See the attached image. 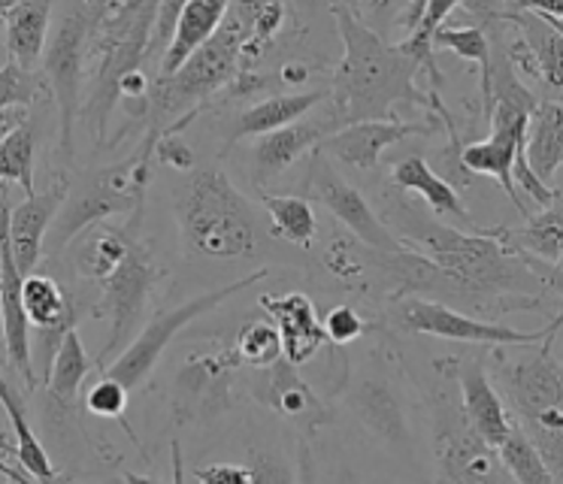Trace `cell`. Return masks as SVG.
Instances as JSON below:
<instances>
[{"label": "cell", "mask_w": 563, "mask_h": 484, "mask_svg": "<svg viewBox=\"0 0 563 484\" xmlns=\"http://www.w3.org/2000/svg\"><path fill=\"white\" fill-rule=\"evenodd\" d=\"M400 233L440 266L452 282L457 300H466L488 312L533 309L545 294V282L530 257L509 249L490 230L464 233V230L424 218L418 206H394Z\"/></svg>", "instance_id": "obj_1"}, {"label": "cell", "mask_w": 563, "mask_h": 484, "mask_svg": "<svg viewBox=\"0 0 563 484\" xmlns=\"http://www.w3.org/2000/svg\"><path fill=\"white\" fill-rule=\"evenodd\" d=\"M331 15L343 40V61L333 73L331 100L336 124L367 119H397L394 107H430L433 91H421L416 85L418 70L424 67L404 46L385 43L369 24L355 12L333 3Z\"/></svg>", "instance_id": "obj_2"}, {"label": "cell", "mask_w": 563, "mask_h": 484, "mask_svg": "<svg viewBox=\"0 0 563 484\" xmlns=\"http://www.w3.org/2000/svg\"><path fill=\"white\" fill-rule=\"evenodd\" d=\"M161 0H112L98 15L88 43V61H95V76L88 82L82 119L95 143L107 140L110 116L119 103V79L140 70L148 58Z\"/></svg>", "instance_id": "obj_3"}, {"label": "cell", "mask_w": 563, "mask_h": 484, "mask_svg": "<svg viewBox=\"0 0 563 484\" xmlns=\"http://www.w3.org/2000/svg\"><path fill=\"white\" fill-rule=\"evenodd\" d=\"M179 228L188 249L216 261L252 257L257 224L252 206L221 169H197L179 194Z\"/></svg>", "instance_id": "obj_4"}, {"label": "cell", "mask_w": 563, "mask_h": 484, "mask_svg": "<svg viewBox=\"0 0 563 484\" xmlns=\"http://www.w3.org/2000/svg\"><path fill=\"white\" fill-rule=\"evenodd\" d=\"M440 373V385L433 387V454L440 463L442 482L457 484H494L512 479L503 466L497 448L482 439L470 424L452 373V358L433 366Z\"/></svg>", "instance_id": "obj_5"}, {"label": "cell", "mask_w": 563, "mask_h": 484, "mask_svg": "<svg viewBox=\"0 0 563 484\" xmlns=\"http://www.w3.org/2000/svg\"><path fill=\"white\" fill-rule=\"evenodd\" d=\"M98 0H74V7L64 12L62 22L52 28L49 43L43 52V76L58 103L62 119V155L74 161V131L76 119L82 116V88H86V64L91 31L100 15Z\"/></svg>", "instance_id": "obj_6"}, {"label": "cell", "mask_w": 563, "mask_h": 484, "mask_svg": "<svg viewBox=\"0 0 563 484\" xmlns=\"http://www.w3.org/2000/svg\"><path fill=\"white\" fill-rule=\"evenodd\" d=\"M148 157H152V152L140 148L134 157L98 169L74 194H67L62 212H58L49 230L52 245L55 249L70 245L82 230L98 224L103 218L143 212L148 185Z\"/></svg>", "instance_id": "obj_7"}, {"label": "cell", "mask_w": 563, "mask_h": 484, "mask_svg": "<svg viewBox=\"0 0 563 484\" xmlns=\"http://www.w3.org/2000/svg\"><path fill=\"white\" fill-rule=\"evenodd\" d=\"M261 278H267V270L249 273V276L236 278L231 285H221V288L203 290V294H197L191 300L179 302L176 309L158 312L143 330H140V337L131 339V342L112 358V363L103 366V373L112 375V378H119V382L134 394L136 387L146 385V378L152 375V370L158 366L161 354L167 351L173 337H176L183 327H188L191 321H197V318L209 315L216 306H221L228 297H233V294H240V290L257 285Z\"/></svg>", "instance_id": "obj_8"}, {"label": "cell", "mask_w": 563, "mask_h": 484, "mask_svg": "<svg viewBox=\"0 0 563 484\" xmlns=\"http://www.w3.org/2000/svg\"><path fill=\"white\" fill-rule=\"evenodd\" d=\"M394 321L406 333L418 337H437L445 342H466V345H482V349H525V345H539L551 339L563 324V315H558L549 327L542 330H515V327L497 324L488 318H473V315L454 309L442 300H424V297H400L394 300Z\"/></svg>", "instance_id": "obj_9"}, {"label": "cell", "mask_w": 563, "mask_h": 484, "mask_svg": "<svg viewBox=\"0 0 563 484\" xmlns=\"http://www.w3.org/2000/svg\"><path fill=\"white\" fill-rule=\"evenodd\" d=\"M554 337L527 345V354L512 358L509 345H497L494 370L503 394L509 399V411L518 424L537 421L539 415L563 409V361L551 354Z\"/></svg>", "instance_id": "obj_10"}, {"label": "cell", "mask_w": 563, "mask_h": 484, "mask_svg": "<svg viewBox=\"0 0 563 484\" xmlns=\"http://www.w3.org/2000/svg\"><path fill=\"white\" fill-rule=\"evenodd\" d=\"M161 276H164V270L155 266L146 245L136 242L122 264L100 282V300L95 312L110 318V339L100 351V366H107V361L115 358L134 339L136 321L143 318L148 294Z\"/></svg>", "instance_id": "obj_11"}, {"label": "cell", "mask_w": 563, "mask_h": 484, "mask_svg": "<svg viewBox=\"0 0 563 484\" xmlns=\"http://www.w3.org/2000/svg\"><path fill=\"white\" fill-rule=\"evenodd\" d=\"M307 191L312 200H319L328 212H333L336 221H340L361 245H367L373 252H400V249H406L404 242L397 240L391 230H388V224L373 212V206L364 200V194L357 191L355 185H349L336 169H331V164L324 161V152H321V148L312 152Z\"/></svg>", "instance_id": "obj_12"}, {"label": "cell", "mask_w": 563, "mask_h": 484, "mask_svg": "<svg viewBox=\"0 0 563 484\" xmlns=\"http://www.w3.org/2000/svg\"><path fill=\"white\" fill-rule=\"evenodd\" d=\"M10 197L0 194V318H3V349L7 363L22 375L27 391L40 385L37 366L31 361V321H27L25 306H22V285L25 273L19 270L10 242Z\"/></svg>", "instance_id": "obj_13"}, {"label": "cell", "mask_w": 563, "mask_h": 484, "mask_svg": "<svg viewBox=\"0 0 563 484\" xmlns=\"http://www.w3.org/2000/svg\"><path fill=\"white\" fill-rule=\"evenodd\" d=\"M345 403L382 446H406L409 442V418H406V397L397 387V378L388 373V366L367 363L357 378L345 391Z\"/></svg>", "instance_id": "obj_14"}, {"label": "cell", "mask_w": 563, "mask_h": 484, "mask_svg": "<svg viewBox=\"0 0 563 484\" xmlns=\"http://www.w3.org/2000/svg\"><path fill=\"white\" fill-rule=\"evenodd\" d=\"M252 397L267 406L269 411L282 415L285 421L297 424L303 433H316L319 427L331 424V411L321 397L300 378L297 366L288 358H279L269 366H255L249 378Z\"/></svg>", "instance_id": "obj_15"}, {"label": "cell", "mask_w": 563, "mask_h": 484, "mask_svg": "<svg viewBox=\"0 0 563 484\" xmlns=\"http://www.w3.org/2000/svg\"><path fill=\"white\" fill-rule=\"evenodd\" d=\"M437 124H412V121L400 119H367L343 124L340 131L328 133L319 143V148L328 157H336L349 167L361 169V173H373L379 167V157L397 145L406 136H418V133H433Z\"/></svg>", "instance_id": "obj_16"}, {"label": "cell", "mask_w": 563, "mask_h": 484, "mask_svg": "<svg viewBox=\"0 0 563 484\" xmlns=\"http://www.w3.org/2000/svg\"><path fill=\"white\" fill-rule=\"evenodd\" d=\"M506 22L518 28V40L509 48L515 67L539 76L554 91H563V19L533 10H509Z\"/></svg>", "instance_id": "obj_17"}, {"label": "cell", "mask_w": 563, "mask_h": 484, "mask_svg": "<svg viewBox=\"0 0 563 484\" xmlns=\"http://www.w3.org/2000/svg\"><path fill=\"white\" fill-rule=\"evenodd\" d=\"M452 373L457 378V391H461V403L470 424L476 427L485 442L497 448L512 430V411L503 403L497 387L490 382L485 358H452Z\"/></svg>", "instance_id": "obj_18"}, {"label": "cell", "mask_w": 563, "mask_h": 484, "mask_svg": "<svg viewBox=\"0 0 563 484\" xmlns=\"http://www.w3.org/2000/svg\"><path fill=\"white\" fill-rule=\"evenodd\" d=\"M67 200V179H55L46 191L27 194L25 200L10 212V242H13L15 264L22 273H34L43 257V242L49 237L55 218Z\"/></svg>", "instance_id": "obj_19"}, {"label": "cell", "mask_w": 563, "mask_h": 484, "mask_svg": "<svg viewBox=\"0 0 563 484\" xmlns=\"http://www.w3.org/2000/svg\"><path fill=\"white\" fill-rule=\"evenodd\" d=\"M261 309H267L273 324L279 327L282 354L295 366H303L319 354L321 342H324V327H321L316 302L309 300L307 294H300V290L279 294V297L264 294Z\"/></svg>", "instance_id": "obj_20"}, {"label": "cell", "mask_w": 563, "mask_h": 484, "mask_svg": "<svg viewBox=\"0 0 563 484\" xmlns=\"http://www.w3.org/2000/svg\"><path fill=\"white\" fill-rule=\"evenodd\" d=\"M236 349L203 354L183 366L176 378V394H179V409L188 415H216L228 406V385H231L233 370L240 366Z\"/></svg>", "instance_id": "obj_21"}, {"label": "cell", "mask_w": 563, "mask_h": 484, "mask_svg": "<svg viewBox=\"0 0 563 484\" xmlns=\"http://www.w3.org/2000/svg\"><path fill=\"white\" fill-rule=\"evenodd\" d=\"M140 224H143V212H134V216H128L124 228H110V224L98 221L82 230L74 245L76 273L100 285L140 242Z\"/></svg>", "instance_id": "obj_22"}, {"label": "cell", "mask_w": 563, "mask_h": 484, "mask_svg": "<svg viewBox=\"0 0 563 484\" xmlns=\"http://www.w3.org/2000/svg\"><path fill=\"white\" fill-rule=\"evenodd\" d=\"M490 233L515 252L563 270V194H554V200L549 206H542L537 216H530L525 228H497Z\"/></svg>", "instance_id": "obj_23"}, {"label": "cell", "mask_w": 563, "mask_h": 484, "mask_svg": "<svg viewBox=\"0 0 563 484\" xmlns=\"http://www.w3.org/2000/svg\"><path fill=\"white\" fill-rule=\"evenodd\" d=\"M324 140V128L312 121H291L285 128L261 133L255 143V182H267L279 176L282 169L297 164L300 157L316 152Z\"/></svg>", "instance_id": "obj_24"}, {"label": "cell", "mask_w": 563, "mask_h": 484, "mask_svg": "<svg viewBox=\"0 0 563 484\" xmlns=\"http://www.w3.org/2000/svg\"><path fill=\"white\" fill-rule=\"evenodd\" d=\"M391 182L397 188H404V191L418 194L424 204L433 209V216L440 218H452V221H461V224H473V218L466 212L464 200H461V194L454 188L452 182L442 179L437 169L430 167L424 157H404V161H397L391 169Z\"/></svg>", "instance_id": "obj_25"}, {"label": "cell", "mask_w": 563, "mask_h": 484, "mask_svg": "<svg viewBox=\"0 0 563 484\" xmlns=\"http://www.w3.org/2000/svg\"><path fill=\"white\" fill-rule=\"evenodd\" d=\"M52 31V0H22L13 10L3 15V36H7V52L10 61L34 70Z\"/></svg>", "instance_id": "obj_26"}, {"label": "cell", "mask_w": 563, "mask_h": 484, "mask_svg": "<svg viewBox=\"0 0 563 484\" xmlns=\"http://www.w3.org/2000/svg\"><path fill=\"white\" fill-rule=\"evenodd\" d=\"M0 333H3V318H0ZM0 406L7 409V418H10V427H13L15 439V463L27 472V479H40V482H55L58 479V470L55 463L46 454V448L34 433V427L27 421V411L22 397L15 394V387L10 385V378L0 370Z\"/></svg>", "instance_id": "obj_27"}, {"label": "cell", "mask_w": 563, "mask_h": 484, "mask_svg": "<svg viewBox=\"0 0 563 484\" xmlns=\"http://www.w3.org/2000/svg\"><path fill=\"white\" fill-rule=\"evenodd\" d=\"M231 10V0H188L185 3L176 34L170 46L161 58V73H176L185 64V58L195 52L203 40L216 34V28L224 22V15Z\"/></svg>", "instance_id": "obj_28"}, {"label": "cell", "mask_w": 563, "mask_h": 484, "mask_svg": "<svg viewBox=\"0 0 563 484\" xmlns=\"http://www.w3.org/2000/svg\"><path fill=\"white\" fill-rule=\"evenodd\" d=\"M527 164L542 182L563 167V100L539 103L527 128Z\"/></svg>", "instance_id": "obj_29"}, {"label": "cell", "mask_w": 563, "mask_h": 484, "mask_svg": "<svg viewBox=\"0 0 563 484\" xmlns=\"http://www.w3.org/2000/svg\"><path fill=\"white\" fill-rule=\"evenodd\" d=\"M328 88H319V91H295V95H276L261 100L252 109H245L240 121H236V131H233V140H243V136H261V133L276 131V128H285L291 121H300V116H307L309 109H316L319 103L328 100Z\"/></svg>", "instance_id": "obj_30"}, {"label": "cell", "mask_w": 563, "mask_h": 484, "mask_svg": "<svg viewBox=\"0 0 563 484\" xmlns=\"http://www.w3.org/2000/svg\"><path fill=\"white\" fill-rule=\"evenodd\" d=\"M22 306L34 330H55V327H76L79 309L74 297L43 273H27L22 285Z\"/></svg>", "instance_id": "obj_31"}, {"label": "cell", "mask_w": 563, "mask_h": 484, "mask_svg": "<svg viewBox=\"0 0 563 484\" xmlns=\"http://www.w3.org/2000/svg\"><path fill=\"white\" fill-rule=\"evenodd\" d=\"M433 46L449 48L457 58L478 64V95H482V112L485 119L490 116L494 107V88H490V40L485 28L478 24H464V28H452V24H442L440 31L433 34Z\"/></svg>", "instance_id": "obj_32"}, {"label": "cell", "mask_w": 563, "mask_h": 484, "mask_svg": "<svg viewBox=\"0 0 563 484\" xmlns=\"http://www.w3.org/2000/svg\"><path fill=\"white\" fill-rule=\"evenodd\" d=\"M261 204L267 209L269 228L276 240L291 242L295 249H309L316 233H319V218L307 197H291V194H264Z\"/></svg>", "instance_id": "obj_33"}, {"label": "cell", "mask_w": 563, "mask_h": 484, "mask_svg": "<svg viewBox=\"0 0 563 484\" xmlns=\"http://www.w3.org/2000/svg\"><path fill=\"white\" fill-rule=\"evenodd\" d=\"M91 373V361L88 351L82 349V339L76 333V327H70L62 339V349L55 354V361L49 366V375L43 378V385L49 387V394L55 403L70 406L79 394V387L86 382V375Z\"/></svg>", "instance_id": "obj_34"}, {"label": "cell", "mask_w": 563, "mask_h": 484, "mask_svg": "<svg viewBox=\"0 0 563 484\" xmlns=\"http://www.w3.org/2000/svg\"><path fill=\"white\" fill-rule=\"evenodd\" d=\"M497 454H500L506 472L512 475V482H521V484L554 482L549 466H545V460H542V454H539L537 442L527 436V430L518 421L512 424V430H509L506 439L497 446Z\"/></svg>", "instance_id": "obj_35"}, {"label": "cell", "mask_w": 563, "mask_h": 484, "mask_svg": "<svg viewBox=\"0 0 563 484\" xmlns=\"http://www.w3.org/2000/svg\"><path fill=\"white\" fill-rule=\"evenodd\" d=\"M34 155H37V131L31 121H25L0 143V185L10 182L19 185L25 197L34 194Z\"/></svg>", "instance_id": "obj_36"}, {"label": "cell", "mask_w": 563, "mask_h": 484, "mask_svg": "<svg viewBox=\"0 0 563 484\" xmlns=\"http://www.w3.org/2000/svg\"><path fill=\"white\" fill-rule=\"evenodd\" d=\"M457 7H461V0H428L418 28L416 31H409V34L404 36V43H400L412 58H418L428 67L433 82H440V67H437V61H433V34L440 31L442 22H445Z\"/></svg>", "instance_id": "obj_37"}, {"label": "cell", "mask_w": 563, "mask_h": 484, "mask_svg": "<svg viewBox=\"0 0 563 484\" xmlns=\"http://www.w3.org/2000/svg\"><path fill=\"white\" fill-rule=\"evenodd\" d=\"M236 354L240 361L249 366H269L273 361L285 358L282 354V337L279 327L269 321H249V324L236 333Z\"/></svg>", "instance_id": "obj_38"}, {"label": "cell", "mask_w": 563, "mask_h": 484, "mask_svg": "<svg viewBox=\"0 0 563 484\" xmlns=\"http://www.w3.org/2000/svg\"><path fill=\"white\" fill-rule=\"evenodd\" d=\"M43 95H49V82L43 76L15 61H7L0 67V109L31 107Z\"/></svg>", "instance_id": "obj_39"}, {"label": "cell", "mask_w": 563, "mask_h": 484, "mask_svg": "<svg viewBox=\"0 0 563 484\" xmlns=\"http://www.w3.org/2000/svg\"><path fill=\"white\" fill-rule=\"evenodd\" d=\"M128 399H131V391L119 378L103 373V378L86 391V411H91L95 418H122Z\"/></svg>", "instance_id": "obj_40"}, {"label": "cell", "mask_w": 563, "mask_h": 484, "mask_svg": "<svg viewBox=\"0 0 563 484\" xmlns=\"http://www.w3.org/2000/svg\"><path fill=\"white\" fill-rule=\"evenodd\" d=\"M321 327H324V339H331L333 345H349L367 333V321L355 306H333L331 312L321 318Z\"/></svg>", "instance_id": "obj_41"}, {"label": "cell", "mask_w": 563, "mask_h": 484, "mask_svg": "<svg viewBox=\"0 0 563 484\" xmlns=\"http://www.w3.org/2000/svg\"><path fill=\"white\" fill-rule=\"evenodd\" d=\"M324 264H328V270H331L333 276L343 278V282H361L364 278V273L369 270V264L361 257V252H357L352 242L345 240H336L328 249V254H324Z\"/></svg>", "instance_id": "obj_42"}, {"label": "cell", "mask_w": 563, "mask_h": 484, "mask_svg": "<svg viewBox=\"0 0 563 484\" xmlns=\"http://www.w3.org/2000/svg\"><path fill=\"white\" fill-rule=\"evenodd\" d=\"M185 3L188 0H161L158 19H155V34H152V46H148V58L152 61L161 64V58H164V52H167L173 34H176V24H179Z\"/></svg>", "instance_id": "obj_43"}, {"label": "cell", "mask_w": 563, "mask_h": 484, "mask_svg": "<svg viewBox=\"0 0 563 484\" xmlns=\"http://www.w3.org/2000/svg\"><path fill=\"white\" fill-rule=\"evenodd\" d=\"M195 479L209 484H249L255 482V472L249 463H216V466H200L195 470Z\"/></svg>", "instance_id": "obj_44"}, {"label": "cell", "mask_w": 563, "mask_h": 484, "mask_svg": "<svg viewBox=\"0 0 563 484\" xmlns=\"http://www.w3.org/2000/svg\"><path fill=\"white\" fill-rule=\"evenodd\" d=\"M173 136H176V133H161L158 143H155L158 157L173 169H191V164H195L191 148H188L185 143H179V140H173Z\"/></svg>", "instance_id": "obj_45"}, {"label": "cell", "mask_w": 563, "mask_h": 484, "mask_svg": "<svg viewBox=\"0 0 563 484\" xmlns=\"http://www.w3.org/2000/svg\"><path fill=\"white\" fill-rule=\"evenodd\" d=\"M461 7H464L476 24H490V22H506V3L503 0H461Z\"/></svg>", "instance_id": "obj_46"}, {"label": "cell", "mask_w": 563, "mask_h": 484, "mask_svg": "<svg viewBox=\"0 0 563 484\" xmlns=\"http://www.w3.org/2000/svg\"><path fill=\"white\" fill-rule=\"evenodd\" d=\"M361 7H364V12H369L373 19H394L397 12L404 15V10L409 7V0H361Z\"/></svg>", "instance_id": "obj_47"}, {"label": "cell", "mask_w": 563, "mask_h": 484, "mask_svg": "<svg viewBox=\"0 0 563 484\" xmlns=\"http://www.w3.org/2000/svg\"><path fill=\"white\" fill-rule=\"evenodd\" d=\"M27 119V107H10V109H0V143L15 131V128H22Z\"/></svg>", "instance_id": "obj_48"}, {"label": "cell", "mask_w": 563, "mask_h": 484, "mask_svg": "<svg viewBox=\"0 0 563 484\" xmlns=\"http://www.w3.org/2000/svg\"><path fill=\"white\" fill-rule=\"evenodd\" d=\"M530 264H533V270H537L539 276H542L545 288H549L551 294H558V297L563 300V270H558V266L542 264V261H537V257H530Z\"/></svg>", "instance_id": "obj_49"}, {"label": "cell", "mask_w": 563, "mask_h": 484, "mask_svg": "<svg viewBox=\"0 0 563 484\" xmlns=\"http://www.w3.org/2000/svg\"><path fill=\"white\" fill-rule=\"evenodd\" d=\"M282 85H300L309 79V67L307 64H285L276 76Z\"/></svg>", "instance_id": "obj_50"}, {"label": "cell", "mask_w": 563, "mask_h": 484, "mask_svg": "<svg viewBox=\"0 0 563 484\" xmlns=\"http://www.w3.org/2000/svg\"><path fill=\"white\" fill-rule=\"evenodd\" d=\"M295 7L307 15H316V12L328 10V0H295Z\"/></svg>", "instance_id": "obj_51"}, {"label": "cell", "mask_w": 563, "mask_h": 484, "mask_svg": "<svg viewBox=\"0 0 563 484\" xmlns=\"http://www.w3.org/2000/svg\"><path fill=\"white\" fill-rule=\"evenodd\" d=\"M15 3H22V0H0V15H7V12L13 10Z\"/></svg>", "instance_id": "obj_52"}, {"label": "cell", "mask_w": 563, "mask_h": 484, "mask_svg": "<svg viewBox=\"0 0 563 484\" xmlns=\"http://www.w3.org/2000/svg\"><path fill=\"white\" fill-rule=\"evenodd\" d=\"M98 3H100V7H110L112 0H98Z\"/></svg>", "instance_id": "obj_53"}, {"label": "cell", "mask_w": 563, "mask_h": 484, "mask_svg": "<svg viewBox=\"0 0 563 484\" xmlns=\"http://www.w3.org/2000/svg\"><path fill=\"white\" fill-rule=\"evenodd\" d=\"M0 34H3V15H0Z\"/></svg>", "instance_id": "obj_54"}]
</instances>
